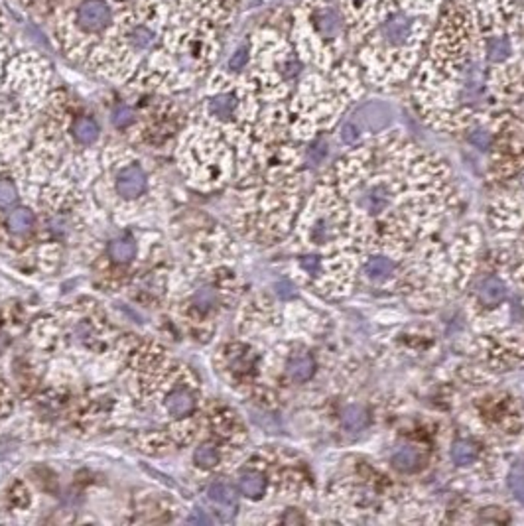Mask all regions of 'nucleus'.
<instances>
[{"mask_svg": "<svg viewBox=\"0 0 524 526\" xmlns=\"http://www.w3.org/2000/svg\"><path fill=\"white\" fill-rule=\"evenodd\" d=\"M477 296H479V300H481L485 306H497V304H501L507 298V286L499 278L491 276V278H487V280H483L479 284Z\"/></svg>", "mask_w": 524, "mask_h": 526, "instance_id": "nucleus-6", "label": "nucleus"}, {"mask_svg": "<svg viewBox=\"0 0 524 526\" xmlns=\"http://www.w3.org/2000/svg\"><path fill=\"white\" fill-rule=\"evenodd\" d=\"M444 0H343V22L359 61L379 77H404L430 42Z\"/></svg>", "mask_w": 524, "mask_h": 526, "instance_id": "nucleus-2", "label": "nucleus"}, {"mask_svg": "<svg viewBox=\"0 0 524 526\" xmlns=\"http://www.w3.org/2000/svg\"><path fill=\"white\" fill-rule=\"evenodd\" d=\"M451 459L456 461L457 465H471L477 459V448L471 441H456L454 448H451Z\"/></svg>", "mask_w": 524, "mask_h": 526, "instance_id": "nucleus-16", "label": "nucleus"}, {"mask_svg": "<svg viewBox=\"0 0 524 526\" xmlns=\"http://www.w3.org/2000/svg\"><path fill=\"white\" fill-rule=\"evenodd\" d=\"M246 61H248V50H246V48H239V50L231 56V60H229V68L243 69L246 65Z\"/></svg>", "mask_w": 524, "mask_h": 526, "instance_id": "nucleus-25", "label": "nucleus"}, {"mask_svg": "<svg viewBox=\"0 0 524 526\" xmlns=\"http://www.w3.org/2000/svg\"><path fill=\"white\" fill-rule=\"evenodd\" d=\"M154 42V34L148 28H136L130 32V43L135 48H148Z\"/></svg>", "mask_w": 524, "mask_h": 526, "instance_id": "nucleus-22", "label": "nucleus"}, {"mask_svg": "<svg viewBox=\"0 0 524 526\" xmlns=\"http://www.w3.org/2000/svg\"><path fill=\"white\" fill-rule=\"evenodd\" d=\"M365 272L371 280L382 282L389 280L390 276L394 274V263L390 258H384V256H374L371 258L367 266H365Z\"/></svg>", "mask_w": 524, "mask_h": 526, "instance_id": "nucleus-10", "label": "nucleus"}, {"mask_svg": "<svg viewBox=\"0 0 524 526\" xmlns=\"http://www.w3.org/2000/svg\"><path fill=\"white\" fill-rule=\"evenodd\" d=\"M109 253L115 263H130L136 255V246L130 238H117L110 243Z\"/></svg>", "mask_w": 524, "mask_h": 526, "instance_id": "nucleus-13", "label": "nucleus"}, {"mask_svg": "<svg viewBox=\"0 0 524 526\" xmlns=\"http://www.w3.org/2000/svg\"><path fill=\"white\" fill-rule=\"evenodd\" d=\"M341 422L347 432H361L369 426V414L361 406H349L341 414Z\"/></svg>", "mask_w": 524, "mask_h": 526, "instance_id": "nucleus-9", "label": "nucleus"}, {"mask_svg": "<svg viewBox=\"0 0 524 526\" xmlns=\"http://www.w3.org/2000/svg\"><path fill=\"white\" fill-rule=\"evenodd\" d=\"M9 225L14 233H24L34 225V213L30 209H16L9 217Z\"/></svg>", "mask_w": 524, "mask_h": 526, "instance_id": "nucleus-19", "label": "nucleus"}, {"mask_svg": "<svg viewBox=\"0 0 524 526\" xmlns=\"http://www.w3.org/2000/svg\"><path fill=\"white\" fill-rule=\"evenodd\" d=\"M16 201V187L9 179H0V209L10 207Z\"/></svg>", "mask_w": 524, "mask_h": 526, "instance_id": "nucleus-21", "label": "nucleus"}, {"mask_svg": "<svg viewBox=\"0 0 524 526\" xmlns=\"http://www.w3.org/2000/svg\"><path fill=\"white\" fill-rule=\"evenodd\" d=\"M325 154H328V144L325 142H315L310 148V160L318 164V162H322L325 158Z\"/></svg>", "mask_w": 524, "mask_h": 526, "instance_id": "nucleus-27", "label": "nucleus"}, {"mask_svg": "<svg viewBox=\"0 0 524 526\" xmlns=\"http://www.w3.org/2000/svg\"><path fill=\"white\" fill-rule=\"evenodd\" d=\"M239 487H241V493L248 499H261L266 491V481L261 473H245L239 481Z\"/></svg>", "mask_w": 524, "mask_h": 526, "instance_id": "nucleus-11", "label": "nucleus"}, {"mask_svg": "<svg viewBox=\"0 0 524 526\" xmlns=\"http://www.w3.org/2000/svg\"><path fill=\"white\" fill-rule=\"evenodd\" d=\"M428 43L420 79L461 77L463 99L481 97L485 63L524 81V0H449Z\"/></svg>", "mask_w": 524, "mask_h": 526, "instance_id": "nucleus-1", "label": "nucleus"}, {"mask_svg": "<svg viewBox=\"0 0 524 526\" xmlns=\"http://www.w3.org/2000/svg\"><path fill=\"white\" fill-rule=\"evenodd\" d=\"M392 463L397 467L398 471H404V473H410V471H416L420 463H422V458L416 448H410V446H402L394 451L392 456Z\"/></svg>", "mask_w": 524, "mask_h": 526, "instance_id": "nucleus-8", "label": "nucleus"}, {"mask_svg": "<svg viewBox=\"0 0 524 526\" xmlns=\"http://www.w3.org/2000/svg\"><path fill=\"white\" fill-rule=\"evenodd\" d=\"M235 107H237V101L233 95H215L209 101V110L217 119H231L235 112Z\"/></svg>", "mask_w": 524, "mask_h": 526, "instance_id": "nucleus-12", "label": "nucleus"}, {"mask_svg": "<svg viewBox=\"0 0 524 526\" xmlns=\"http://www.w3.org/2000/svg\"><path fill=\"white\" fill-rule=\"evenodd\" d=\"M117 189L122 197H138L146 189V176L140 166H128L119 174L117 179Z\"/></svg>", "mask_w": 524, "mask_h": 526, "instance_id": "nucleus-4", "label": "nucleus"}, {"mask_svg": "<svg viewBox=\"0 0 524 526\" xmlns=\"http://www.w3.org/2000/svg\"><path fill=\"white\" fill-rule=\"evenodd\" d=\"M471 142L479 146L481 150H485L489 146V135L487 132H477V135L471 136Z\"/></svg>", "mask_w": 524, "mask_h": 526, "instance_id": "nucleus-29", "label": "nucleus"}, {"mask_svg": "<svg viewBox=\"0 0 524 526\" xmlns=\"http://www.w3.org/2000/svg\"><path fill=\"white\" fill-rule=\"evenodd\" d=\"M278 294L282 298H292V296H294V290H292V286H290V284H286V282H284V284H278Z\"/></svg>", "mask_w": 524, "mask_h": 526, "instance_id": "nucleus-30", "label": "nucleus"}, {"mask_svg": "<svg viewBox=\"0 0 524 526\" xmlns=\"http://www.w3.org/2000/svg\"><path fill=\"white\" fill-rule=\"evenodd\" d=\"M286 373L292 381L305 382L310 381L315 373V361L310 353H296L288 359Z\"/></svg>", "mask_w": 524, "mask_h": 526, "instance_id": "nucleus-5", "label": "nucleus"}, {"mask_svg": "<svg viewBox=\"0 0 524 526\" xmlns=\"http://www.w3.org/2000/svg\"><path fill=\"white\" fill-rule=\"evenodd\" d=\"M508 487L516 501L524 503V463H516L508 473Z\"/></svg>", "mask_w": 524, "mask_h": 526, "instance_id": "nucleus-20", "label": "nucleus"}, {"mask_svg": "<svg viewBox=\"0 0 524 526\" xmlns=\"http://www.w3.org/2000/svg\"><path fill=\"white\" fill-rule=\"evenodd\" d=\"M73 135H75V138L81 144H91L99 136V125L93 119L83 117V119H79L73 125Z\"/></svg>", "mask_w": 524, "mask_h": 526, "instance_id": "nucleus-14", "label": "nucleus"}, {"mask_svg": "<svg viewBox=\"0 0 524 526\" xmlns=\"http://www.w3.org/2000/svg\"><path fill=\"white\" fill-rule=\"evenodd\" d=\"M110 22V10L105 0H83L77 9V24L85 32H101Z\"/></svg>", "mask_w": 524, "mask_h": 526, "instance_id": "nucleus-3", "label": "nucleus"}, {"mask_svg": "<svg viewBox=\"0 0 524 526\" xmlns=\"http://www.w3.org/2000/svg\"><path fill=\"white\" fill-rule=\"evenodd\" d=\"M166 408L172 416H187L195 408V400L187 391H174L166 400Z\"/></svg>", "mask_w": 524, "mask_h": 526, "instance_id": "nucleus-7", "label": "nucleus"}, {"mask_svg": "<svg viewBox=\"0 0 524 526\" xmlns=\"http://www.w3.org/2000/svg\"><path fill=\"white\" fill-rule=\"evenodd\" d=\"M132 120H135V112H132V109L125 107V105L117 107V109H115V112H112V122H115V125H117L119 128L128 127V125H130Z\"/></svg>", "mask_w": 524, "mask_h": 526, "instance_id": "nucleus-23", "label": "nucleus"}, {"mask_svg": "<svg viewBox=\"0 0 524 526\" xmlns=\"http://www.w3.org/2000/svg\"><path fill=\"white\" fill-rule=\"evenodd\" d=\"M209 499L213 503H217L221 507H229V509H235L237 507V501H235V491L229 487L227 483H213L209 487Z\"/></svg>", "mask_w": 524, "mask_h": 526, "instance_id": "nucleus-15", "label": "nucleus"}, {"mask_svg": "<svg viewBox=\"0 0 524 526\" xmlns=\"http://www.w3.org/2000/svg\"><path fill=\"white\" fill-rule=\"evenodd\" d=\"M389 204V191L384 187H372L365 196V207L367 211L381 213Z\"/></svg>", "mask_w": 524, "mask_h": 526, "instance_id": "nucleus-17", "label": "nucleus"}, {"mask_svg": "<svg viewBox=\"0 0 524 526\" xmlns=\"http://www.w3.org/2000/svg\"><path fill=\"white\" fill-rule=\"evenodd\" d=\"M195 463L203 469H209V467H215L219 463V451L215 446L211 443H205V446H199L197 450H195Z\"/></svg>", "mask_w": 524, "mask_h": 526, "instance_id": "nucleus-18", "label": "nucleus"}, {"mask_svg": "<svg viewBox=\"0 0 524 526\" xmlns=\"http://www.w3.org/2000/svg\"><path fill=\"white\" fill-rule=\"evenodd\" d=\"M195 304L203 310H207V307H211L215 304V292L209 288H203L197 292V296H195Z\"/></svg>", "mask_w": 524, "mask_h": 526, "instance_id": "nucleus-24", "label": "nucleus"}, {"mask_svg": "<svg viewBox=\"0 0 524 526\" xmlns=\"http://www.w3.org/2000/svg\"><path fill=\"white\" fill-rule=\"evenodd\" d=\"M300 264H302V268H304L305 272H310V274H318V270H320V258H315V256H304V258L300 261Z\"/></svg>", "mask_w": 524, "mask_h": 526, "instance_id": "nucleus-28", "label": "nucleus"}, {"mask_svg": "<svg viewBox=\"0 0 524 526\" xmlns=\"http://www.w3.org/2000/svg\"><path fill=\"white\" fill-rule=\"evenodd\" d=\"M359 136H361V128L357 127L355 122H345V125H343V128H341V138L345 140L347 144L355 142Z\"/></svg>", "mask_w": 524, "mask_h": 526, "instance_id": "nucleus-26", "label": "nucleus"}]
</instances>
